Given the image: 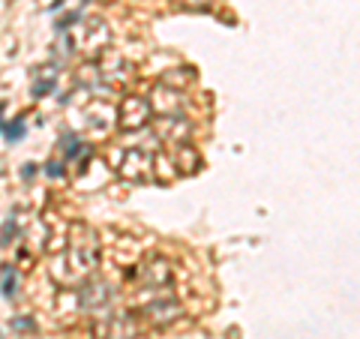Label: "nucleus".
<instances>
[{
  "instance_id": "1",
  "label": "nucleus",
  "mask_w": 360,
  "mask_h": 339,
  "mask_svg": "<svg viewBox=\"0 0 360 339\" xmlns=\"http://www.w3.org/2000/svg\"><path fill=\"white\" fill-rule=\"evenodd\" d=\"M99 234L87 222L72 219L66 234V250L51 258V276L63 288H78L99 267Z\"/></svg>"
},
{
  "instance_id": "2",
  "label": "nucleus",
  "mask_w": 360,
  "mask_h": 339,
  "mask_svg": "<svg viewBox=\"0 0 360 339\" xmlns=\"http://www.w3.org/2000/svg\"><path fill=\"white\" fill-rule=\"evenodd\" d=\"M139 315L153 327H168V324H174L180 315H184V307H180L177 298L172 295V288L148 291V298L139 300Z\"/></svg>"
},
{
  "instance_id": "3",
  "label": "nucleus",
  "mask_w": 360,
  "mask_h": 339,
  "mask_svg": "<svg viewBox=\"0 0 360 339\" xmlns=\"http://www.w3.org/2000/svg\"><path fill=\"white\" fill-rule=\"evenodd\" d=\"M117 174L129 184H150L156 177V153L150 148H129L117 165Z\"/></svg>"
},
{
  "instance_id": "4",
  "label": "nucleus",
  "mask_w": 360,
  "mask_h": 339,
  "mask_svg": "<svg viewBox=\"0 0 360 339\" xmlns=\"http://www.w3.org/2000/svg\"><path fill=\"white\" fill-rule=\"evenodd\" d=\"M150 115H153V108L148 99L129 94V96H123L117 105V127L123 132H141L150 123Z\"/></svg>"
},
{
  "instance_id": "5",
  "label": "nucleus",
  "mask_w": 360,
  "mask_h": 339,
  "mask_svg": "<svg viewBox=\"0 0 360 339\" xmlns=\"http://www.w3.org/2000/svg\"><path fill=\"white\" fill-rule=\"evenodd\" d=\"M75 300H78V309H84L90 315L105 312L111 307V286L99 276H90L87 282H82L75 288Z\"/></svg>"
},
{
  "instance_id": "6",
  "label": "nucleus",
  "mask_w": 360,
  "mask_h": 339,
  "mask_svg": "<svg viewBox=\"0 0 360 339\" xmlns=\"http://www.w3.org/2000/svg\"><path fill=\"white\" fill-rule=\"evenodd\" d=\"M135 279H139L141 291H165L174 282V270L162 255H153L135 270Z\"/></svg>"
},
{
  "instance_id": "7",
  "label": "nucleus",
  "mask_w": 360,
  "mask_h": 339,
  "mask_svg": "<svg viewBox=\"0 0 360 339\" xmlns=\"http://www.w3.org/2000/svg\"><path fill=\"white\" fill-rule=\"evenodd\" d=\"M108 39H111V33L105 27V21L103 18H90V21L82 25V30H78V39H72V49L75 45H82V49L90 51V54H105L108 51Z\"/></svg>"
},
{
  "instance_id": "8",
  "label": "nucleus",
  "mask_w": 360,
  "mask_h": 339,
  "mask_svg": "<svg viewBox=\"0 0 360 339\" xmlns=\"http://www.w3.org/2000/svg\"><path fill=\"white\" fill-rule=\"evenodd\" d=\"M153 132L160 141H168L180 148V144H189V135H193V123H189L184 115H172V117H156Z\"/></svg>"
},
{
  "instance_id": "9",
  "label": "nucleus",
  "mask_w": 360,
  "mask_h": 339,
  "mask_svg": "<svg viewBox=\"0 0 360 339\" xmlns=\"http://www.w3.org/2000/svg\"><path fill=\"white\" fill-rule=\"evenodd\" d=\"M184 105H186V96L180 94L177 87H172V84H156V87H153V94H150V108H153L160 117L184 115Z\"/></svg>"
},
{
  "instance_id": "10",
  "label": "nucleus",
  "mask_w": 360,
  "mask_h": 339,
  "mask_svg": "<svg viewBox=\"0 0 360 339\" xmlns=\"http://www.w3.org/2000/svg\"><path fill=\"white\" fill-rule=\"evenodd\" d=\"M58 144L63 148V160H78V162H82V172H84V165L94 160V151H90L72 129H63L60 139H58Z\"/></svg>"
},
{
  "instance_id": "11",
  "label": "nucleus",
  "mask_w": 360,
  "mask_h": 339,
  "mask_svg": "<svg viewBox=\"0 0 360 339\" xmlns=\"http://www.w3.org/2000/svg\"><path fill=\"white\" fill-rule=\"evenodd\" d=\"M58 72H60V66L58 63H45V66H37L33 70V87H30V96L33 99H42V96H49L54 84H58Z\"/></svg>"
},
{
  "instance_id": "12",
  "label": "nucleus",
  "mask_w": 360,
  "mask_h": 339,
  "mask_svg": "<svg viewBox=\"0 0 360 339\" xmlns=\"http://www.w3.org/2000/svg\"><path fill=\"white\" fill-rule=\"evenodd\" d=\"M0 291H4L6 300L15 298V291H18V274H15L13 264H4V267H0Z\"/></svg>"
},
{
  "instance_id": "13",
  "label": "nucleus",
  "mask_w": 360,
  "mask_h": 339,
  "mask_svg": "<svg viewBox=\"0 0 360 339\" xmlns=\"http://www.w3.org/2000/svg\"><path fill=\"white\" fill-rule=\"evenodd\" d=\"M27 135V127H25V117H15V120H6V127H4V139L9 144H15L21 141Z\"/></svg>"
},
{
  "instance_id": "14",
  "label": "nucleus",
  "mask_w": 360,
  "mask_h": 339,
  "mask_svg": "<svg viewBox=\"0 0 360 339\" xmlns=\"http://www.w3.org/2000/svg\"><path fill=\"white\" fill-rule=\"evenodd\" d=\"M18 234V219L15 217H6L4 219V229H0V246H13V237Z\"/></svg>"
},
{
  "instance_id": "15",
  "label": "nucleus",
  "mask_w": 360,
  "mask_h": 339,
  "mask_svg": "<svg viewBox=\"0 0 360 339\" xmlns=\"http://www.w3.org/2000/svg\"><path fill=\"white\" fill-rule=\"evenodd\" d=\"M15 333H37V319H30V315H21V319H13L9 321Z\"/></svg>"
},
{
  "instance_id": "16",
  "label": "nucleus",
  "mask_w": 360,
  "mask_h": 339,
  "mask_svg": "<svg viewBox=\"0 0 360 339\" xmlns=\"http://www.w3.org/2000/svg\"><path fill=\"white\" fill-rule=\"evenodd\" d=\"M82 21V9H75V13H66L63 18H58V33H70L72 25H78Z\"/></svg>"
},
{
  "instance_id": "17",
  "label": "nucleus",
  "mask_w": 360,
  "mask_h": 339,
  "mask_svg": "<svg viewBox=\"0 0 360 339\" xmlns=\"http://www.w3.org/2000/svg\"><path fill=\"white\" fill-rule=\"evenodd\" d=\"M45 174H49L51 180H60L66 174V165L58 162V160H49V162H45Z\"/></svg>"
},
{
  "instance_id": "18",
  "label": "nucleus",
  "mask_w": 360,
  "mask_h": 339,
  "mask_svg": "<svg viewBox=\"0 0 360 339\" xmlns=\"http://www.w3.org/2000/svg\"><path fill=\"white\" fill-rule=\"evenodd\" d=\"M174 6H184V9H207L213 0H172Z\"/></svg>"
},
{
  "instance_id": "19",
  "label": "nucleus",
  "mask_w": 360,
  "mask_h": 339,
  "mask_svg": "<svg viewBox=\"0 0 360 339\" xmlns=\"http://www.w3.org/2000/svg\"><path fill=\"white\" fill-rule=\"evenodd\" d=\"M33 174H37V165H33V162H27L25 168H21V177H25V180H33Z\"/></svg>"
},
{
  "instance_id": "20",
  "label": "nucleus",
  "mask_w": 360,
  "mask_h": 339,
  "mask_svg": "<svg viewBox=\"0 0 360 339\" xmlns=\"http://www.w3.org/2000/svg\"><path fill=\"white\" fill-rule=\"evenodd\" d=\"M4 111H6V103H0V132H4V127H6V123H4Z\"/></svg>"
},
{
  "instance_id": "21",
  "label": "nucleus",
  "mask_w": 360,
  "mask_h": 339,
  "mask_svg": "<svg viewBox=\"0 0 360 339\" xmlns=\"http://www.w3.org/2000/svg\"><path fill=\"white\" fill-rule=\"evenodd\" d=\"M0 339H4V336H0Z\"/></svg>"
}]
</instances>
